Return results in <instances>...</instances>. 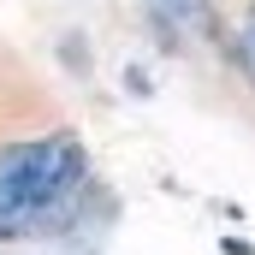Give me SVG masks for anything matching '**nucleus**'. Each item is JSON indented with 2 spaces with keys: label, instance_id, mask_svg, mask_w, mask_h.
<instances>
[{
  "label": "nucleus",
  "instance_id": "obj_1",
  "mask_svg": "<svg viewBox=\"0 0 255 255\" xmlns=\"http://www.w3.org/2000/svg\"><path fill=\"white\" fill-rule=\"evenodd\" d=\"M89 190V148L71 130L24 136L0 148V238L65 232Z\"/></svg>",
  "mask_w": 255,
  "mask_h": 255
},
{
  "label": "nucleus",
  "instance_id": "obj_2",
  "mask_svg": "<svg viewBox=\"0 0 255 255\" xmlns=\"http://www.w3.org/2000/svg\"><path fill=\"white\" fill-rule=\"evenodd\" d=\"M160 24H178L190 36H208V0H154Z\"/></svg>",
  "mask_w": 255,
  "mask_h": 255
},
{
  "label": "nucleus",
  "instance_id": "obj_3",
  "mask_svg": "<svg viewBox=\"0 0 255 255\" xmlns=\"http://www.w3.org/2000/svg\"><path fill=\"white\" fill-rule=\"evenodd\" d=\"M232 54H238V71H244V77L255 83V12L244 18V24H238V48H232Z\"/></svg>",
  "mask_w": 255,
  "mask_h": 255
}]
</instances>
